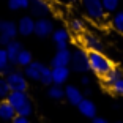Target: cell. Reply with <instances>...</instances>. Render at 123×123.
<instances>
[{"instance_id": "cell-1", "label": "cell", "mask_w": 123, "mask_h": 123, "mask_svg": "<svg viewBox=\"0 0 123 123\" xmlns=\"http://www.w3.org/2000/svg\"><path fill=\"white\" fill-rule=\"evenodd\" d=\"M88 65H90V69L96 73L98 76H104L114 66V63L101 51H88Z\"/></svg>"}, {"instance_id": "cell-2", "label": "cell", "mask_w": 123, "mask_h": 123, "mask_svg": "<svg viewBox=\"0 0 123 123\" xmlns=\"http://www.w3.org/2000/svg\"><path fill=\"white\" fill-rule=\"evenodd\" d=\"M82 5H84V10H85V13H87V16L90 19H93L96 22L104 19L106 10L103 6L101 0H82Z\"/></svg>"}, {"instance_id": "cell-3", "label": "cell", "mask_w": 123, "mask_h": 123, "mask_svg": "<svg viewBox=\"0 0 123 123\" xmlns=\"http://www.w3.org/2000/svg\"><path fill=\"white\" fill-rule=\"evenodd\" d=\"M71 68L77 73H85L90 69L88 65V52H85L84 49H76L71 54Z\"/></svg>"}, {"instance_id": "cell-4", "label": "cell", "mask_w": 123, "mask_h": 123, "mask_svg": "<svg viewBox=\"0 0 123 123\" xmlns=\"http://www.w3.org/2000/svg\"><path fill=\"white\" fill-rule=\"evenodd\" d=\"M18 35V25L11 21H0V44L6 46Z\"/></svg>"}, {"instance_id": "cell-5", "label": "cell", "mask_w": 123, "mask_h": 123, "mask_svg": "<svg viewBox=\"0 0 123 123\" xmlns=\"http://www.w3.org/2000/svg\"><path fill=\"white\" fill-rule=\"evenodd\" d=\"M6 80L11 90H27V79L19 71H10L6 74Z\"/></svg>"}, {"instance_id": "cell-6", "label": "cell", "mask_w": 123, "mask_h": 123, "mask_svg": "<svg viewBox=\"0 0 123 123\" xmlns=\"http://www.w3.org/2000/svg\"><path fill=\"white\" fill-rule=\"evenodd\" d=\"M5 99H6L14 109H19L21 106L25 104L27 101H30L29 96H27V93H25V90H11Z\"/></svg>"}, {"instance_id": "cell-7", "label": "cell", "mask_w": 123, "mask_h": 123, "mask_svg": "<svg viewBox=\"0 0 123 123\" xmlns=\"http://www.w3.org/2000/svg\"><path fill=\"white\" fill-rule=\"evenodd\" d=\"M54 32V25L52 22L46 18H40L38 21H35V35L40 38H46Z\"/></svg>"}, {"instance_id": "cell-8", "label": "cell", "mask_w": 123, "mask_h": 123, "mask_svg": "<svg viewBox=\"0 0 123 123\" xmlns=\"http://www.w3.org/2000/svg\"><path fill=\"white\" fill-rule=\"evenodd\" d=\"M52 66H68L71 63V52L68 51V47L63 49H57V54L52 58Z\"/></svg>"}, {"instance_id": "cell-9", "label": "cell", "mask_w": 123, "mask_h": 123, "mask_svg": "<svg viewBox=\"0 0 123 123\" xmlns=\"http://www.w3.org/2000/svg\"><path fill=\"white\" fill-rule=\"evenodd\" d=\"M29 8L32 11V14L36 18H44L49 13V5L46 0H30Z\"/></svg>"}, {"instance_id": "cell-10", "label": "cell", "mask_w": 123, "mask_h": 123, "mask_svg": "<svg viewBox=\"0 0 123 123\" xmlns=\"http://www.w3.org/2000/svg\"><path fill=\"white\" fill-rule=\"evenodd\" d=\"M18 33L22 36H29L32 33H35V21H33L30 16H24L21 18L18 24Z\"/></svg>"}, {"instance_id": "cell-11", "label": "cell", "mask_w": 123, "mask_h": 123, "mask_svg": "<svg viewBox=\"0 0 123 123\" xmlns=\"http://www.w3.org/2000/svg\"><path fill=\"white\" fill-rule=\"evenodd\" d=\"M69 77V68L68 66H52V84H65Z\"/></svg>"}, {"instance_id": "cell-12", "label": "cell", "mask_w": 123, "mask_h": 123, "mask_svg": "<svg viewBox=\"0 0 123 123\" xmlns=\"http://www.w3.org/2000/svg\"><path fill=\"white\" fill-rule=\"evenodd\" d=\"M77 109H79V112L82 114L84 117H87V118H93L96 115V106L92 99L88 98H84L82 101L77 104Z\"/></svg>"}, {"instance_id": "cell-13", "label": "cell", "mask_w": 123, "mask_h": 123, "mask_svg": "<svg viewBox=\"0 0 123 123\" xmlns=\"http://www.w3.org/2000/svg\"><path fill=\"white\" fill-rule=\"evenodd\" d=\"M65 98L68 99L69 104L77 106L84 99V93L77 87H74V85H68V87L65 88Z\"/></svg>"}, {"instance_id": "cell-14", "label": "cell", "mask_w": 123, "mask_h": 123, "mask_svg": "<svg viewBox=\"0 0 123 123\" xmlns=\"http://www.w3.org/2000/svg\"><path fill=\"white\" fill-rule=\"evenodd\" d=\"M82 43H84V46L87 47V51H103V43L93 33H84Z\"/></svg>"}, {"instance_id": "cell-15", "label": "cell", "mask_w": 123, "mask_h": 123, "mask_svg": "<svg viewBox=\"0 0 123 123\" xmlns=\"http://www.w3.org/2000/svg\"><path fill=\"white\" fill-rule=\"evenodd\" d=\"M52 40H54L57 49H63V47L68 46V41H69V33L68 30L65 29H58L52 32Z\"/></svg>"}, {"instance_id": "cell-16", "label": "cell", "mask_w": 123, "mask_h": 123, "mask_svg": "<svg viewBox=\"0 0 123 123\" xmlns=\"http://www.w3.org/2000/svg\"><path fill=\"white\" fill-rule=\"evenodd\" d=\"M6 54H8V58H10V63L13 65V63H16V60H18V55L19 52L22 51V44L19 43V41H14V40H11L10 43L6 44Z\"/></svg>"}, {"instance_id": "cell-17", "label": "cell", "mask_w": 123, "mask_h": 123, "mask_svg": "<svg viewBox=\"0 0 123 123\" xmlns=\"http://www.w3.org/2000/svg\"><path fill=\"white\" fill-rule=\"evenodd\" d=\"M41 65L40 62H32L24 68V73H25V77L33 80H40V73H41Z\"/></svg>"}, {"instance_id": "cell-18", "label": "cell", "mask_w": 123, "mask_h": 123, "mask_svg": "<svg viewBox=\"0 0 123 123\" xmlns=\"http://www.w3.org/2000/svg\"><path fill=\"white\" fill-rule=\"evenodd\" d=\"M16 115V109L5 99L0 103V118L2 120H13Z\"/></svg>"}, {"instance_id": "cell-19", "label": "cell", "mask_w": 123, "mask_h": 123, "mask_svg": "<svg viewBox=\"0 0 123 123\" xmlns=\"http://www.w3.org/2000/svg\"><path fill=\"white\" fill-rule=\"evenodd\" d=\"M122 76H123V71H122V69L112 66V68H111V69H109V71L104 74V76H103V82H104L107 87H111V85H112V84L115 82L118 77H122Z\"/></svg>"}, {"instance_id": "cell-20", "label": "cell", "mask_w": 123, "mask_h": 123, "mask_svg": "<svg viewBox=\"0 0 123 123\" xmlns=\"http://www.w3.org/2000/svg\"><path fill=\"white\" fill-rule=\"evenodd\" d=\"M32 62H33V58H32V52L27 51V49H22V51L19 52V55H18L16 65L22 66V68H25V66L29 65V63H32Z\"/></svg>"}, {"instance_id": "cell-21", "label": "cell", "mask_w": 123, "mask_h": 123, "mask_svg": "<svg viewBox=\"0 0 123 123\" xmlns=\"http://www.w3.org/2000/svg\"><path fill=\"white\" fill-rule=\"evenodd\" d=\"M10 71H13V69L10 68V58H8L6 49H2L0 47V73L8 74Z\"/></svg>"}, {"instance_id": "cell-22", "label": "cell", "mask_w": 123, "mask_h": 123, "mask_svg": "<svg viewBox=\"0 0 123 123\" xmlns=\"http://www.w3.org/2000/svg\"><path fill=\"white\" fill-rule=\"evenodd\" d=\"M40 82L44 85H51L52 84V68L46 65H41V73H40Z\"/></svg>"}, {"instance_id": "cell-23", "label": "cell", "mask_w": 123, "mask_h": 123, "mask_svg": "<svg viewBox=\"0 0 123 123\" xmlns=\"http://www.w3.org/2000/svg\"><path fill=\"white\" fill-rule=\"evenodd\" d=\"M49 96H51L52 99H55V101H58L62 98H65V88H62L58 84H55V85H52V87L49 88Z\"/></svg>"}, {"instance_id": "cell-24", "label": "cell", "mask_w": 123, "mask_h": 123, "mask_svg": "<svg viewBox=\"0 0 123 123\" xmlns=\"http://www.w3.org/2000/svg\"><path fill=\"white\" fill-rule=\"evenodd\" d=\"M112 25H114V29H115L117 32L123 33V10L122 11H117L115 14H114V18H112Z\"/></svg>"}, {"instance_id": "cell-25", "label": "cell", "mask_w": 123, "mask_h": 123, "mask_svg": "<svg viewBox=\"0 0 123 123\" xmlns=\"http://www.w3.org/2000/svg\"><path fill=\"white\" fill-rule=\"evenodd\" d=\"M29 5H30V0H8V6H10V10H13V11L27 8Z\"/></svg>"}, {"instance_id": "cell-26", "label": "cell", "mask_w": 123, "mask_h": 123, "mask_svg": "<svg viewBox=\"0 0 123 123\" xmlns=\"http://www.w3.org/2000/svg\"><path fill=\"white\" fill-rule=\"evenodd\" d=\"M69 29H71V32H74V33H84L85 24H84L82 19H73V21L69 22Z\"/></svg>"}, {"instance_id": "cell-27", "label": "cell", "mask_w": 123, "mask_h": 123, "mask_svg": "<svg viewBox=\"0 0 123 123\" xmlns=\"http://www.w3.org/2000/svg\"><path fill=\"white\" fill-rule=\"evenodd\" d=\"M10 92H11V88L6 80V76H0V98H6Z\"/></svg>"}, {"instance_id": "cell-28", "label": "cell", "mask_w": 123, "mask_h": 123, "mask_svg": "<svg viewBox=\"0 0 123 123\" xmlns=\"http://www.w3.org/2000/svg\"><path fill=\"white\" fill-rule=\"evenodd\" d=\"M103 2V6H104L106 13H114V11H117V8H118L120 5V0H101Z\"/></svg>"}, {"instance_id": "cell-29", "label": "cell", "mask_w": 123, "mask_h": 123, "mask_svg": "<svg viewBox=\"0 0 123 123\" xmlns=\"http://www.w3.org/2000/svg\"><path fill=\"white\" fill-rule=\"evenodd\" d=\"M109 88H111V90H112L115 95H118V96H123V76L118 77V79H117Z\"/></svg>"}, {"instance_id": "cell-30", "label": "cell", "mask_w": 123, "mask_h": 123, "mask_svg": "<svg viewBox=\"0 0 123 123\" xmlns=\"http://www.w3.org/2000/svg\"><path fill=\"white\" fill-rule=\"evenodd\" d=\"M33 112V107H32V103L27 101L24 106H21L19 109H16V114H19V115H25V117H30Z\"/></svg>"}, {"instance_id": "cell-31", "label": "cell", "mask_w": 123, "mask_h": 123, "mask_svg": "<svg viewBox=\"0 0 123 123\" xmlns=\"http://www.w3.org/2000/svg\"><path fill=\"white\" fill-rule=\"evenodd\" d=\"M13 122L14 123H29V117L25 115H19V114H16L14 118H13Z\"/></svg>"}, {"instance_id": "cell-32", "label": "cell", "mask_w": 123, "mask_h": 123, "mask_svg": "<svg viewBox=\"0 0 123 123\" xmlns=\"http://www.w3.org/2000/svg\"><path fill=\"white\" fill-rule=\"evenodd\" d=\"M93 122L95 123H107V120H106L104 117H96V115H95L93 117Z\"/></svg>"}, {"instance_id": "cell-33", "label": "cell", "mask_w": 123, "mask_h": 123, "mask_svg": "<svg viewBox=\"0 0 123 123\" xmlns=\"http://www.w3.org/2000/svg\"><path fill=\"white\" fill-rule=\"evenodd\" d=\"M80 82H82V85H88V84H90V77L88 76H82Z\"/></svg>"}, {"instance_id": "cell-34", "label": "cell", "mask_w": 123, "mask_h": 123, "mask_svg": "<svg viewBox=\"0 0 123 123\" xmlns=\"http://www.w3.org/2000/svg\"><path fill=\"white\" fill-rule=\"evenodd\" d=\"M92 95V88H88L87 85H85V90H84V96H90Z\"/></svg>"}, {"instance_id": "cell-35", "label": "cell", "mask_w": 123, "mask_h": 123, "mask_svg": "<svg viewBox=\"0 0 123 123\" xmlns=\"http://www.w3.org/2000/svg\"><path fill=\"white\" fill-rule=\"evenodd\" d=\"M66 2H76V0H66Z\"/></svg>"}]
</instances>
